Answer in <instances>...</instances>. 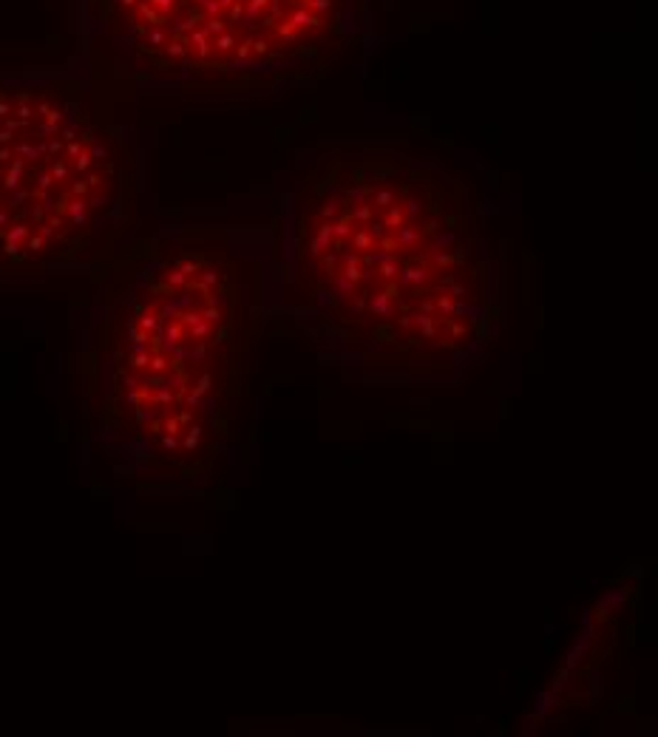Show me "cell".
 <instances>
[{"label": "cell", "mask_w": 658, "mask_h": 737, "mask_svg": "<svg viewBox=\"0 0 658 737\" xmlns=\"http://www.w3.org/2000/svg\"><path fill=\"white\" fill-rule=\"evenodd\" d=\"M276 275L281 312L307 340L377 381H452L503 320L486 184L420 136L304 150L281 193Z\"/></svg>", "instance_id": "obj_1"}, {"label": "cell", "mask_w": 658, "mask_h": 737, "mask_svg": "<svg viewBox=\"0 0 658 737\" xmlns=\"http://www.w3.org/2000/svg\"><path fill=\"white\" fill-rule=\"evenodd\" d=\"M264 318V253L218 227L168 230L102 284L88 400L125 474L199 482L236 454Z\"/></svg>", "instance_id": "obj_2"}, {"label": "cell", "mask_w": 658, "mask_h": 737, "mask_svg": "<svg viewBox=\"0 0 658 737\" xmlns=\"http://www.w3.org/2000/svg\"><path fill=\"white\" fill-rule=\"evenodd\" d=\"M131 159L69 68H0V281L97 267L128 224Z\"/></svg>", "instance_id": "obj_3"}, {"label": "cell", "mask_w": 658, "mask_h": 737, "mask_svg": "<svg viewBox=\"0 0 658 737\" xmlns=\"http://www.w3.org/2000/svg\"><path fill=\"white\" fill-rule=\"evenodd\" d=\"M80 18L91 52L131 83L267 91L372 46L375 0H80Z\"/></svg>", "instance_id": "obj_4"}]
</instances>
